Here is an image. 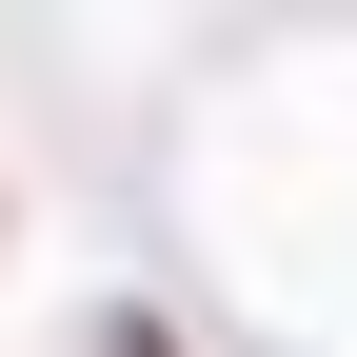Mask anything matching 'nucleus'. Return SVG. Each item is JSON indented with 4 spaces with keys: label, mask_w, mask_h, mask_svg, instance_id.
I'll return each instance as SVG.
<instances>
[{
    "label": "nucleus",
    "mask_w": 357,
    "mask_h": 357,
    "mask_svg": "<svg viewBox=\"0 0 357 357\" xmlns=\"http://www.w3.org/2000/svg\"><path fill=\"white\" fill-rule=\"evenodd\" d=\"M100 357H178V337H139V318H119V337H100Z\"/></svg>",
    "instance_id": "nucleus-1"
}]
</instances>
